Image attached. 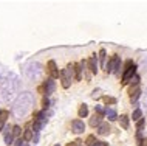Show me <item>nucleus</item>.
Returning <instances> with one entry per match:
<instances>
[{
	"instance_id": "423d86ee",
	"label": "nucleus",
	"mask_w": 147,
	"mask_h": 146,
	"mask_svg": "<svg viewBox=\"0 0 147 146\" xmlns=\"http://www.w3.org/2000/svg\"><path fill=\"white\" fill-rule=\"evenodd\" d=\"M47 72L50 73L51 79H56V78L61 76V73H59V70H57V65H56V62H54L53 59L48 61V64H47Z\"/></svg>"
},
{
	"instance_id": "f257e3e1",
	"label": "nucleus",
	"mask_w": 147,
	"mask_h": 146,
	"mask_svg": "<svg viewBox=\"0 0 147 146\" xmlns=\"http://www.w3.org/2000/svg\"><path fill=\"white\" fill-rule=\"evenodd\" d=\"M33 106H34V95L31 92H23L16 100L13 106V112L17 118H22L33 109Z\"/></svg>"
},
{
	"instance_id": "cd10ccee",
	"label": "nucleus",
	"mask_w": 147,
	"mask_h": 146,
	"mask_svg": "<svg viewBox=\"0 0 147 146\" xmlns=\"http://www.w3.org/2000/svg\"><path fill=\"white\" fill-rule=\"evenodd\" d=\"M67 146H81V140H74V141H71V143H68Z\"/></svg>"
},
{
	"instance_id": "2eb2a0df",
	"label": "nucleus",
	"mask_w": 147,
	"mask_h": 146,
	"mask_svg": "<svg viewBox=\"0 0 147 146\" xmlns=\"http://www.w3.org/2000/svg\"><path fill=\"white\" fill-rule=\"evenodd\" d=\"M105 117L109 118V121H113V120H118V113H116V110L115 109H107V113H105Z\"/></svg>"
},
{
	"instance_id": "9b49d317",
	"label": "nucleus",
	"mask_w": 147,
	"mask_h": 146,
	"mask_svg": "<svg viewBox=\"0 0 147 146\" xmlns=\"http://www.w3.org/2000/svg\"><path fill=\"white\" fill-rule=\"evenodd\" d=\"M102 124V115H98V113H94L93 117L90 118V126H93V128H99V126Z\"/></svg>"
},
{
	"instance_id": "aec40b11",
	"label": "nucleus",
	"mask_w": 147,
	"mask_h": 146,
	"mask_svg": "<svg viewBox=\"0 0 147 146\" xmlns=\"http://www.w3.org/2000/svg\"><path fill=\"white\" fill-rule=\"evenodd\" d=\"M85 143L88 146H94L98 143V140H96V137H94V135H88V137H87V140H85Z\"/></svg>"
},
{
	"instance_id": "c756f323",
	"label": "nucleus",
	"mask_w": 147,
	"mask_h": 146,
	"mask_svg": "<svg viewBox=\"0 0 147 146\" xmlns=\"http://www.w3.org/2000/svg\"><path fill=\"white\" fill-rule=\"evenodd\" d=\"M33 141H34V143H37V141H39V134H34V137H33Z\"/></svg>"
},
{
	"instance_id": "7c9ffc66",
	"label": "nucleus",
	"mask_w": 147,
	"mask_h": 146,
	"mask_svg": "<svg viewBox=\"0 0 147 146\" xmlns=\"http://www.w3.org/2000/svg\"><path fill=\"white\" fill-rule=\"evenodd\" d=\"M3 129H5V123H3V121H0V131H3Z\"/></svg>"
},
{
	"instance_id": "b1692460",
	"label": "nucleus",
	"mask_w": 147,
	"mask_h": 146,
	"mask_svg": "<svg viewBox=\"0 0 147 146\" xmlns=\"http://www.w3.org/2000/svg\"><path fill=\"white\" fill-rule=\"evenodd\" d=\"M20 134H22L20 126H13V135H14V137H19Z\"/></svg>"
},
{
	"instance_id": "9d476101",
	"label": "nucleus",
	"mask_w": 147,
	"mask_h": 146,
	"mask_svg": "<svg viewBox=\"0 0 147 146\" xmlns=\"http://www.w3.org/2000/svg\"><path fill=\"white\" fill-rule=\"evenodd\" d=\"M85 65H87V62H85V61L74 64V73H76V81H81V79H82V72H84V67H85Z\"/></svg>"
},
{
	"instance_id": "5701e85b",
	"label": "nucleus",
	"mask_w": 147,
	"mask_h": 146,
	"mask_svg": "<svg viewBox=\"0 0 147 146\" xmlns=\"http://www.w3.org/2000/svg\"><path fill=\"white\" fill-rule=\"evenodd\" d=\"M102 100H104L105 104H116V98H113V96H104Z\"/></svg>"
},
{
	"instance_id": "4468645a",
	"label": "nucleus",
	"mask_w": 147,
	"mask_h": 146,
	"mask_svg": "<svg viewBox=\"0 0 147 146\" xmlns=\"http://www.w3.org/2000/svg\"><path fill=\"white\" fill-rule=\"evenodd\" d=\"M140 96H141V89H140V87H136L132 93H130V103H132V104H133V103H136Z\"/></svg>"
},
{
	"instance_id": "f704fd0d",
	"label": "nucleus",
	"mask_w": 147,
	"mask_h": 146,
	"mask_svg": "<svg viewBox=\"0 0 147 146\" xmlns=\"http://www.w3.org/2000/svg\"><path fill=\"white\" fill-rule=\"evenodd\" d=\"M140 146H144V145H140Z\"/></svg>"
},
{
	"instance_id": "6ab92c4d",
	"label": "nucleus",
	"mask_w": 147,
	"mask_h": 146,
	"mask_svg": "<svg viewBox=\"0 0 147 146\" xmlns=\"http://www.w3.org/2000/svg\"><path fill=\"white\" fill-rule=\"evenodd\" d=\"M132 118H133V121H140L141 118H142V112H141V109H135V110H133Z\"/></svg>"
},
{
	"instance_id": "20e7f679",
	"label": "nucleus",
	"mask_w": 147,
	"mask_h": 146,
	"mask_svg": "<svg viewBox=\"0 0 147 146\" xmlns=\"http://www.w3.org/2000/svg\"><path fill=\"white\" fill-rule=\"evenodd\" d=\"M119 69H121V58H119L118 54H115V56H112V59L109 61V64L105 65V72L107 73H113V72L119 73Z\"/></svg>"
},
{
	"instance_id": "39448f33",
	"label": "nucleus",
	"mask_w": 147,
	"mask_h": 146,
	"mask_svg": "<svg viewBox=\"0 0 147 146\" xmlns=\"http://www.w3.org/2000/svg\"><path fill=\"white\" fill-rule=\"evenodd\" d=\"M40 73H42V69H40V65H39L37 62L31 64L28 69H26V75H28L30 79H37V78L40 76Z\"/></svg>"
},
{
	"instance_id": "412c9836",
	"label": "nucleus",
	"mask_w": 147,
	"mask_h": 146,
	"mask_svg": "<svg viewBox=\"0 0 147 146\" xmlns=\"http://www.w3.org/2000/svg\"><path fill=\"white\" fill-rule=\"evenodd\" d=\"M13 141H14V135H13V132H9V134H5V143L9 146V145H13Z\"/></svg>"
},
{
	"instance_id": "f03ea898",
	"label": "nucleus",
	"mask_w": 147,
	"mask_h": 146,
	"mask_svg": "<svg viewBox=\"0 0 147 146\" xmlns=\"http://www.w3.org/2000/svg\"><path fill=\"white\" fill-rule=\"evenodd\" d=\"M73 79H76V73H74V64H70L67 69H63L62 72H61L62 87H63V89H68Z\"/></svg>"
},
{
	"instance_id": "f3484780",
	"label": "nucleus",
	"mask_w": 147,
	"mask_h": 146,
	"mask_svg": "<svg viewBox=\"0 0 147 146\" xmlns=\"http://www.w3.org/2000/svg\"><path fill=\"white\" fill-rule=\"evenodd\" d=\"M129 117H127V115H121V117H119V123H121V128L122 129H127V128H129Z\"/></svg>"
},
{
	"instance_id": "393cba45",
	"label": "nucleus",
	"mask_w": 147,
	"mask_h": 146,
	"mask_svg": "<svg viewBox=\"0 0 147 146\" xmlns=\"http://www.w3.org/2000/svg\"><path fill=\"white\" fill-rule=\"evenodd\" d=\"M8 115H9V112H8V110H2V112H0V121H3V123H5Z\"/></svg>"
},
{
	"instance_id": "0eeeda50",
	"label": "nucleus",
	"mask_w": 147,
	"mask_h": 146,
	"mask_svg": "<svg viewBox=\"0 0 147 146\" xmlns=\"http://www.w3.org/2000/svg\"><path fill=\"white\" fill-rule=\"evenodd\" d=\"M42 90H43V93H45V96H48L51 95V93L56 90V82H54V79H51V78H48L45 82H43V86H42Z\"/></svg>"
},
{
	"instance_id": "f8f14e48",
	"label": "nucleus",
	"mask_w": 147,
	"mask_h": 146,
	"mask_svg": "<svg viewBox=\"0 0 147 146\" xmlns=\"http://www.w3.org/2000/svg\"><path fill=\"white\" fill-rule=\"evenodd\" d=\"M110 131H112V129H110L109 123H102V124L98 128V134H99V135H109Z\"/></svg>"
},
{
	"instance_id": "7ed1b4c3",
	"label": "nucleus",
	"mask_w": 147,
	"mask_h": 146,
	"mask_svg": "<svg viewBox=\"0 0 147 146\" xmlns=\"http://www.w3.org/2000/svg\"><path fill=\"white\" fill-rule=\"evenodd\" d=\"M135 73H136V64H135L132 59L125 61V64H124V73H122V84H127V82L132 81V78L135 76Z\"/></svg>"
},
{
	"instance_id": "c9c22d12",
	"label": "nucleus",
	"mask_w": 147,
	"mask_h": 146,
	"mask_svg": "<svg viewBox=\"0 0 147 146\" xmlns=\"http://www.w3.org/2000/svg\"><path fill=\"white\" fill-rule=\"evenodd\" d=\"M0 112H2V110H0Z\"/></svg>"
},
{
	"instance_id": "ddd939ff",
	"label": "nucleus",
	"mask_w": 147,
	"mask_h": 146,
	"mask_svg": "<svg viewBox=\"0 0 147 146\" xmlns=\"http://www.w3.org/2000/svg\"><path fill=\"white\" fill-rule=\"evenodd\" d=\"M33 137H34L33 128L26 126V128H25V132H23V141H30V140H33Z\"/></svg>"
},
{
	"instance_id": "6e6552de",
	"label": "nucleus",
	"mask_w": 147,
	"mask_h": 146,
	"mask_svg": "<svg viewBox=\"0 0 147 146\" xmlns=\"http://www.w3.org/2000/svg\"><path fill=\"white\" fill-rule=\"evenodd\" d=\"M87 65H88L90 72L93 73V75L98 73V56H96V54H93V56L87 61Z\"/></svg>"
},
{
	"instance_id": "72a5a7b5",
	"label": "nucleus",
	"mask_w": 147,
	"mask_h": 146,
	"mask_svg": "<svg viewBox=\"0 0 147 146\" xmlns=\"http://www.w3.org/2000/svg\"><path fill=\"white\" fill-rule=\"evenodd\" d=\"M54 146H59V145H54Z\"/></svg>"
},
{
	"instance_id": "dca6fc26",
	"label": "nucleus",
	"mask_w": 147,
	"mask_h": 146,
	"mask_svg": "<svg viewBox=\"0 0 147 146\" xmlns=\"http://www.w3.org/2000/svg\"><path fill=\"white\" fill-rule=\"evenodd\" d=\"M78 115H79V118H85L87 115H88V107H87V104H81Z\"/></svg>"
},
{
	"instance_id": "473e14b6",
	"label": "nucleus",
	"mask_w": 147,
	"mask_h": 146,
	"mask_svg": "<svg viewBox=\"0 0 147 146\" xmlns=\"http://www.w3.org/2000/svg\"><path fill=\"white\" fill-rule=\"evenodd\" d=\"M23 146H28V145H26V143H23Z\"/></svg>"
},
{
	"instance_id": "c85d7f7f",
	"label": "nucleus",
	"mask_w": 147,
	"mask_h": 146,
	"mask_svg": "<svg viewBox=\"0 0 147 146\" xmlns=\"http://www.w3.org/2000/svg\"><path fill=\"white\" fill-rule=\"evenodd\" d=\"M94 146H109V143H105V141H98Z\"/></svg>"
},
{
	"instance_id": "4be33fe9",
	"label": "nucleus",
	"mask_w": 147,
	"mask_h": 146,
	"mask_svg": "<svg viewBox=\"0 0 147 146\" xmlns=\"http://www.w3.org/2000/svg\"><path fill=\"white\" fill-rule=\"evenodd\" d=\"M94 112H96L98 115H105V113H107V109H104L102 106H94Z\"/></svg>"
},
{
	"instance_id": "1a4fd4ad",
	"label": "nucleus",
	"mask_w": 147,
	"mask_h": 146,
	"mask_svg": "<svg viewBox=\"0 0 147 146\" xmlns=\"http://www.w3.org/2000/svg\"><path fill=\"white\" fill-rule=\"evenodd\" d=\"M71 128H73V132L74 134H81L85 131V124L82 120H74L73 123H71Z\"/></svg>"
},
{
	"instance_id": "a878e982",
	"label": "nucleus",
	"mask_w": 147,
	"mask_h": 146,
	"mask_svg": "<svg viewBox=\"0 0 147 146\" xmlns=\"http://www.w3.org/2000/svg\"><path fill=\"white\" fill-rule=\"evenodd\" d=\"M144 123H146V120H144V118H141V120H140V121H138V123H136V128H138V132H140V131H141V129H142V128H144Z\"/></svg>"
},
{
	"instance_id": "2f4dec72",
	"label": "nucleus",
	"mask_w": 147,
	"mask_h": 146,
	"mask_svg": "<svg viewBox=\"0 0 147 146\" xmlns=\"http://www.w3.org/2000/svg\"><path fill=\"white\" fill-rule=\"evenodd\" d=\"M141 145H144V146H147V139H144V141H142Z\"/></svg>"
},
{
	"instance_id": "bb28decb",
	"label": "nucleus",
	"mask_w": 147,
	"mask_h": 146,
	"mask_svg": "<svg viewBox=\"0 0 147 146\" xmlns=\"http://www.w3.org/2000/svg\"><path fill=\"white\" fill-rule=\"evenodd\" d=\"M50 107V100L48 96H43V109H48Z\"/></svg>"
},
{
	"instance_id": "a211bd4d",
	"label": "nucleus",
	"mask_w": 147,
	"mask_h": 146,
	"mask_svg": "<svg viewBox=\"0 0 147 146\" xmlns=\"http://www.w3.org/2000/svg\"><path fill=\"white\" fill-rule=\"evenodd\" d=\"M105 59H107V51L104 50V48H102L101 51H99V61H101V67H104V69H105Z\"/></svg>"
}]
</instances>
